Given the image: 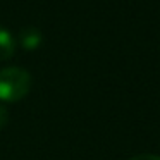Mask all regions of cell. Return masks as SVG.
Returning <instances> with one entry per match:
<instances>
[{
  "instance_id": "cell-1",
  "label": "cell",
  "mask_w": 160,
  "mask_h": 160,
  "mask_svg": "<svg viewBox=\"0 0 160 160\" xmlns=\"http://www.w3.org/2000/svg\"><path fill=\"white\" fill-rule=\"evenodd\" d=\"M31 76L21 67H5L0 69V100L19 102L29 93Z\"/></svg>"
},
{
  "instance_id": "cell-2",
  "label": "cell",
  "mask_w": 160,
  "mask_h": 160,
  "mask_svg": "<svg viewBox=\"0 0 160 160\" xmlns=\"http://www.w3.org/2000/svg\"><path fill=\"white\" fill-rule=\"evenodd\" d=\"M16 42L7 29L0 28V60H7L14 55Z\"/></svg>"
},
{
  "instance_id": "cell-3",
  "label": "cell",
  "mask_w": 160,
  "mask_h": 160,
  "mask_svg": "<svg viewBox=\"0 0 160 160\" xmlns=\"http://www.w3.org/2000/svg\"><path fill=\"white\" fill-rule=\"evenodd\" d=\"M7 121H9L7 108L0 105V129H2V128H5V124H7Z\"/></svg>"
},
{
  "instance_id": "cell-4",
  "label": "cell",
  "mask_w": 160,
  "mask_h": 160,
  "mask_svg": "<svg viewBox=\"0 0 160 160\" xmlns=\"http://www.w3.org/2000/svg\"><path fill=\"white\" fill-rule=\"evenodd\" d=\"M129 160H160V157L157 155H148V153H143V155H136Z\"/></svg>"
}]
</instances>
